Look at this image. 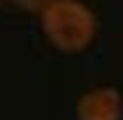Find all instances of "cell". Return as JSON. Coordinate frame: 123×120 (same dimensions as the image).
<instances>
[{"mask_svg":"<svg viewBox=\"0 0 123 120\" xmlns=\"http://www.w3.org/2000/svg\"><path fill=\"white\" fill-rule=\"evenodd\" d=\"M12 3L18 6V9H25V13H40V15H43L55 0H12Z\"/></svg>","mask_w":123,"mask_h":120,"instance_id":"3957f363","label":"cell"},{"mask_svg":"<svg viewBox=\"0 0 123 120\" xmlns=\"http://www.w3.org/2000/svg\"><path fill=\"white\" fill-rule=\"evenodd\" d=\"M77 120H123V99L114 86H95L77 99Z\"/></svg>","mask_w":123,"mask_h":120,"instance_id":"7a4b0ae2","label":"cell"},{"mask_svg":"<svg viewBox=\"0 0 123 120\" xmlns=\"http://www.w3.org/2000/svg\"><path fill=\"white\" fill-rule=\"evenodd\" d=\"M40 28L46 40L65 56H77L95 40V13L80 0H55L43 15H40Z\"/></svg>","mask_w":123,"mask_h":120,"instance_id":"6da1fadb","label":"cell"}]
</instances>
